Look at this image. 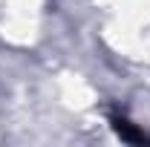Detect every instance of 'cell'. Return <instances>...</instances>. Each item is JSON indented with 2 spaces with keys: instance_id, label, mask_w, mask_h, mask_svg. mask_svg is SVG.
I'll list each match as a JSON object with an SVG mask.
<instances>
[{
  "instance_id": "1",
  "label": "cell",
  "mask_w": 150,
  "mask_h": 147,
  "mask_svg": "<svg viewBox=\"0 0 150 147\" xmlns=\"http://www.w3.org/2000/svg\"><path fill=\"white\" fill-rule=\"evenodd\" d=\"M110 124H112V130L118 133L121 141H130V144H150V136L144 133V130H139L133 121H127L124 115H112Z\"/></svg>"
}]
</instances>
